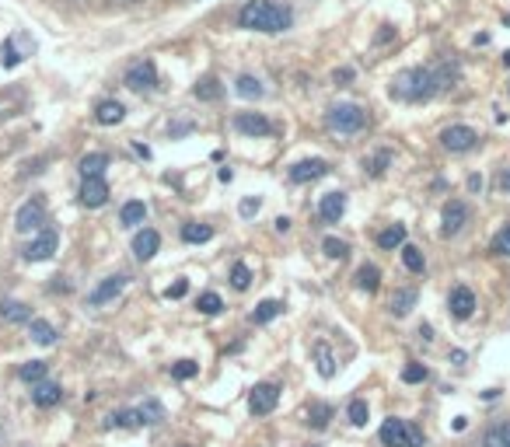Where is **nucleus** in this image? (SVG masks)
Masks as SVG:
<instances>
[{
  "instance_id": "obj_53",
  "label": "nucleus",
  "mask_w": 510,
  "mask_h": 447,
  "mask_svg": "<svg viewBox=\"0 0 510 447\" xmlns=\"http://www.w3.org/2000/svg\"><path fill=\"white\" fill-rule=\"evenodd\" d=\"M419 339L430 342V339H434V329H430V325H419Z\"/></svg>"
},
{
  "instance_id": "obj_30",
  "label": "nucleus",
  "mask_w": 510,
  "mask_h": 447,
  "mask_svg": "<svg viewBox=\"0 0 510 447\" xmlns=\"http://www.w3.org/2000/svg\"><path fill=\"white\" fill-rule=\"evenodd\" d=\"M144 217H147V207H144L140 199H129V203H122V210H119L122 227H137V224H144Z\"/></svg>"
},
{
  "instance_id": "obj_34",
  "label": "nucleus",
  "mask_w": 510,
  "mask_h": 447,
  "mask_svg": "<svg viewBox=\"0 0 510 447\" xmlns=\"http://www.w3.org/2000/svg\"><path fill=\"white\" fill-rule=\"evenodd\" d=\"M46 364L42 360H28V364H21V371H18V378L21 381H28V385H39V381H46Z\"/></svg>"
},
{
  "instance_id": "obj_55",
  "label": "nucleus",
  "mask_w": 510,
  "mask_h": 447,
  "mask_svg": "<svg viewBox=\"0 0 510 447\" xmlns=\"http://www.w3.org/2000/svg\"><path fill=\"white\" fill-rule=\"evenodd\" d=\"M217 178H221V182H231V178H234V171H231V168H221V171H217Z\"/></svg>"
},
{
  "instance_id": "obj_28",
  "label": "nucleus",
  "mask_w": 510,
  "mask_h": 447,
  "mask_svg": "<svg viewBox=\"0 0 510 447\" xmlns=\"http://www.w3.org/2000/svg\"><path fill=\"white\" fill-rule=\"evenodd\" d=\"M234 91H238L241 98H262V95H266L262 81H259V77H252V74H241V77L234 81Z\"/></svg>"
},
{
  "instance_id": "obj_19",
  "label": "nucleus",
  "mask_w": 510,
  "mask_h": 447,
  "mask_svg": "<svg viewBox=\"0 0 510 447\" xmlns=\"http://www.w3.org/2000/svg\"><path fill=\"white\" fill-rule=\"evenodd\" d=\"M311 356H315V367H318V374L329 381V378H336V356H332V346L329 342H315L311 346Z\"/></svg>"
},
{
  "instance_id": "obj_54",
  "label": "nucleus",
  "mask_w": 510,
  "mask_h": 447,
  "mask_svg": "<svg viewBox=\"0 0 510 447\" xmlns=\"http://www.w3.org/2000/svg\"><path fill=\"white\" fill-rule=\"evenodd\" d=\"M277 231H280V234L290 231V217H277Z\"/></svg>"
},
{
  "instance_id": "obj_43",
  "label": "nucleus",
  "mask_w": 510,
  "mask_h": 447,
  "mask_svg": "<svg viewBox=\"0 0 510 447\" xmlns=\"http://www.w3.org/2000/svg\"><path fill=\"white\" fill-rule=\"evenodd\" d=\"M196 374H199V364H192V360L171 364V378H175V381H189V378H196Z\"/></svg>"
},
{
  "instance_id": "obj_20",
  "label": "nucleus",
  "mask_w": 510,
  "mask_h": 447,
  "mask_svg": "<svg viewBox=\"0 0 510 447\" xmlns=\"http://www.w3.org/2000/svg\"><path fill=\"white\" fill-rule=\"evenodd\" d=\"M161 419H165V405H161L158 398H147V402L137 409V423H140V426H158Z\"/></svg>"
},
{
  "instance_id": "obj_2",
  "label": "nucleus",
  "mask_w": 510,
  "mask_h": 447,
  "mask_svg": "<svg viewBox=\"0 0 510 447\" xmlns=\"http://www.w3.org/2000/svg\"><path fill=\"white\" fill-rule=\"evenodd\" d=\"M388 91H392V98H398V102L419 105V102H430L441 88H437V77H434L430 66H409V70H402L395 81H392Z\"/></svg>"
},
{
  "instance_id": "obj_22",
  "label": "nucleus",
  "mask_w": 510,
  "mask_h": 447,
  "mask_svg": "<svg viewBox=\"0 0 510 447\" xmlns=\"http://www.w3.org/2000/svg\"><path fill=\"white\" fill-rule=\"evenodd\" d=\"M416 301H419V294H416L412 286H402V290H395V294H392V315L405 318V315L416 308Z\"/></svg>"
},
{
  "instance_id": "obj_42",
  "label": "nucleus",
  "mask_w": 510,
  "mask_h": 447,
  "mask_svg": "<svg viewBox=\"0 0 510 447\" xmlns=\"http://www.w3.org/2000/svg\"><path fill=\"white\" fill-rule=\"evenodd\" d=\"M486 447H510V423H500L486 434Z\"/></svg>"
},
{
  "instance_id": "obj_59",
  "label": "nucleus",
  "mask_w": 510,
  "mask_h": 447,
  "mask_svg": "<svg viewBox=\"0 0 510 447\" xmlns=\"http://www.w3.org/2000/svg\"><path fill=\"white\" fill-rule=\"evenodd\" d=\"M504 25H510V14H507V18H504Z\"/></svg>"
},
{
  "instance_id": "obj_44",
  "label": "nucleus",
  "mask_w": 510,
  "mask_h": 447,
  "mask_svg": "<svg viewBox=\"0 0 510 447\" xmlns=\"http://www.w3.org/2000/svg\"><path fill=\"white\" fill-rule=\"evenodd\" d=\"M430 378V371L423 367V364H405V371H402V381L405 385H423Z\"/></svg>"
},
{
  "instance_id": "obj_32",
  "label": "nucleus",
  "mask_w": 510,
  "mask_h": 447,
  "mask_svg": "<svg viewBox=\"0 0 510 447\" xmlns=\"http://www.w3.org/2000/svg\"><path fill=\"white\" fill-rule=\"evenodd\" d=\"M332 405L329 402H311V409H308V423L315 426V430H325L329 426V419H332Z\"/></svg>"
},
{
  "instance_id": "obj_58",
  "label": "nucleus",
  "mask_w": 510,
  "mask_h": 447,
  "mask_svg": "<svg viewBox=\"0 0 510 447\" xmlns=\"http://www.w3.org/2000/svg\"><path fill=\"white\" fill-rule=\"evenodd\" d=\"M504 185H507V192H510V171H507V175H504Z\"/></svg>"
},
{
  "instance_id": "obj_41",
  "label": "nucleus",
  "mask_w": 510,
  "mask_h": 447,
  "mask_svg": "<svg viewBox=\"0 0 510 447\" xmlns=\"http://www.w3.org/2000/svg\"><path fill=\"white\" fill-rule=\"evenodd\" d=\"M25 56L18 53V46H14V39H4V46H0V63L7 66V70H14L18 63H21Z\"/></svg>"
},
{
  "instance_id": "obj_39",
  "label": "nucleus",
  "mask_w": 510,
  "mask_h": 447,
  "mask_svg": "<svg viewBox=\"0 0 510 447\" xmlns=\"http://www.w3.org/2000/svg\"><path fill=\"white\" fill-rule=\"evenodd\" d=\"M196 308H199L203 315H221V311H224V301H221V294H214V290H207V294H199V301H196Z\"/></svg>"
},
{
  "instance_id": "obj_12",
  "label": "nucleus",
  "mask_w": 510,
  "mask_h": 447,
  "mask_svg": "<svg viewBox=\"0 0 510 447\" xmlns=\"http://www.w3.org/2000/svg\"><path fill=\"white\" fill-rule=\"evenodd\" d=\"M81 203L88 207V210H98V207H105L109 203V182L105 178H84V185H81Z\"/></svg>"
},
{
  "instance_id": "obj_13",
  "label": "nucleus",
  "mask_w": 510,
  "mask_h": 447,
  "mask_svg": "<svg viewBox=\"0 0 510 447\" xmlns=\"http://www.w3.org/2000/svg\"><path fill=\"white\" fill-rule=\"evenodd\" d=\"M448 311H451V318H458V322L472 318V311H475V294H472L468 286H454L451 294H448Z\"/></svg>"
},
{
  "instance_id": "obj_36",
  "label": "nucleus",
  "mask_w": 510,
  "mask_h": 447,
  "mask_svg": "<svg viewBox=\"0 0 510 447\" xmlns=\"http://www.w3.org/2000/svg\"><path fill=\"white\" fill-rule=\"evenodd\" d=\"M388 165H392V151H378L371 161H364V171H367L371 178H381V175L388 171Z\"/></svg>"
},
{
  "instance_id": "obj_17",
  "label": "nucleus",
  "mask_w": 510,
  "mask_h": 447,
  "mask_svg": "<svg viewBox=\"0 0 510 447\" xmlns=\"http://www.w3.org/2000/svg\"><path fill=\"white\" fill-rule=\"evenodd\" d=\"M346 214V192H325L322 203H318V217L325 224H340V217Z\"/></svg>"
},
{
  "instance_id": "obj_1",
  "label": "nucleus",
  "mask_w": 510,
  "mask_h": 447,
  "mask_svg": "<svg viewBox=\"0 0 510 447\" xmlns=\"http://www.w3.org/2000/svg\"><path fill=\"white\" fill-rule=\"evenodd\" d=\"M238 25L248 28V32H266V35H273V32H286V28L294 25V14H290V7L273 4V0H248V4L238 11Z\"/></svg>"
},
{
  "instance_id": "obj_45",
  "label": "nucleus",
  "mask_w": 510,
  "mask_h": 447,
  "mask_svg": "<svg viewBox=\"0 0 510 447\" xmlns=\"http://www.w3.org/2000/svg\"><path fill=\"white\" fill-rule=\"evenodd\" d=\"M322 248H325V255H329V259H346V255H349V245H346V241H340V238H325V241H322Z\"/></svg>"
},
{
  "instance_id": "obj_56",
  "label": "nucleus",
  "mask_w": 510,
  "mask_h": 447,
  "mask_svg": "<svg viewBox=\"0 0 510 447\" xmlns=\"http://www.w3.org/2000/svg\"><path fill=\"white\" fill-rule=\"evenodd\" d=\"M465 426H468V416H458V419H454V430H458V434H461V430H465Z\"/></svg>"
},
{
  "instance_id": "obj_40",
  "label": "nucleus",
  "mask_w": 510,
  "mask_h": 447,
  "mask_svg": "<svg viewBox=\"0 0 510 447\" xmlns=\"http://www.w3.org/2000/svg\"><path fill=\"white\" fill-rule=\"evenodd\" d=\"M231 286H234V290H248V286H252V269H248L245 262H234V266H231Z\"/></svg>"
},
{
  "instance_id": "obj_52",
  "label": "nucleus",
  "mask_w": 510,
  "mask_h": 447,
  "mask_svg": "<svg viewBox=\"0 0 510 447\" xmlns=\"http://www.w3.org/2000/svg\"><path fill=\"white\" fill-rule=\"evenodd\" d=\"M468 189L479 192V189H482V175H472V178H468Z\"/></svg>"
},
{
  "instance_id": "obj_27",
  "label": "nucleus",
  "mask_w": 510,
  "mask_h": 447,
  "mask_svg": "<svg viewBox=\"0 0 510 447\" xmlns=\"http://www.w3.org/2000/svg\"><path fill=\"white\" fill-rule=\"evenodd\" d=\"M378 245L385 248V252H395L405 245V224H392V227H385L381 234H378Z\"/></svg>"
},
{
  "instance_id": "obj_9",
  "label": "nucleus",
  "mask_w": 510,
  "mask_h": 447,
  "mask_svg": "<svg viewBox=\"0 0 510 447\" xmlns=\"http://www.w3.org/2000/svg\"><path fill=\"white\" fill-rule=\"evenodd\" d=\"M441 144L451 151V154H465V151H472L475 144H479V133L472 129V126H448L444 133H441Z\"/></svg>"
},
{
  "instance_id": "obj_16",
  "label": "nucleus",
  "mask_w": 510,
  "mask_h": 447,
  "mask_svg": "<svg viewBox=\"0 0 510 447\" xmlns=\"http://www.w3.org/2000/svg\"><path fill=\"white\" fill-rule=\"evenodd\" d=\"M158 248H161V234H158V231H151V227H144V231L133 238V255H137L140 262L154 259V255H158Z\"/></svg>"
},
{
  "instance_id": "obj_51",
  "label": "nucleus",
  "mask_w": 510,
  "mask_h": 447,
  "mask_svg": "<svg viewBox=\"0 0 510 447\" xmlns=\"http://www.w3.org/2000/svg\"><path fill=\"white\" fill-rule=\"evenodd\" d=\"M346 81H353V70H349V66L336 70V84H346Z\"/></svg>"
},
{
  "instance_id": "obj_33",
  "label": "nucleus",
  "mask_w": 510,
  "mask_h": 447,
  "mask_svg": "<svg viewBox=\"0 0 510 447\" xmlns=\"http://www.w3.org/2000/svg\"><path fill=\"white\" fill-rule=\"evenodd\" d=\"M210 238H214V227H207V224H182V241L203 245V241H210Z\"/></svg>"
},
{
  "instance_id": "obj_23",
  "label": "nucleus",
  "mask_w": 510,
  "mask_h": 447,
  "mask_svg": "<svg viewBox=\"0 0 510 447\" xmlns=\"http://www.w3.org/2000/svg\"><path fill=\"white\" fill-rule=\"evenodd\" d=\"M109 168V154H84L81 158V165H77V171L84 175V178H102V171Z\"/></svg>"
},
{
  "instance_id": "obj_37",
  "label": "nucleus",
  "mask_w": 510,
  "mask_h": 447,
  "mask_svg": "<svg viewBox=\"0 0 510 447\" xmlns=\"http://www.w3.org/2000/svg\"><path fill=\"white\" fill-rule=\"evenodd\" d=\"M402 262H405V269H409V273H423V269H427L423 252H419L416 245H402Z\"/></svg>"
},
{
  "instance_id": "obj_6",
  "label": "nucleus",
  "mask_w": 510,
  "mask_h": 447,
  "mask_svg": "<svg viewBox=\"0 0 510 447\" xmlns=\"http://www.w3.org/2000/svg\"><path fill=\"white\" fill-rule=\"evenodd\" d=\"M59 248V234L53 231V227H42L39 231V238H32L25 248H21V255L28 259V262H46L53 252Z\"/></svg>"
},
{
  "instance_id": "obj_46",
  "label": "nucleus",
  "mask_w": 510,
  "mask_h": 447,
  "mask_svg": "<svg viewBox=\"0 0 510 447\" xmlns=\"http://www.w3.org/2000/svg\"><path fill=\"white\" fill-rule=\"evenodd\" d=\"M493 252H497V255H510V224L493 238Z\"/></svg>"
},
{
  "instance_id": "obj_21",
  "label": "nucleus",
  "mask_w": 510,
  "mask_h": 447,
  "mask_svg": "<svg viewBox=\"0 0 510 447\" xmlns=\"http://www.w3.org/2000/svg\"><path fill=\"white\" fill-rule=\"evenodd\" d=\"M122 115H126V109H122V102H98V109H95V122L98 126H115V122H122Z\"/></svg>"
},
{
  "instance_id": "obj_5",
  "label": "nucleus",
  "mask_w": 510,
  "mask_h": 447,
  "mask_svg": "<svg viewBox=\"0 0 510 447\" xmlns=\"http://www.w3.org/2000/svg\"><path fill=\"white\" fill-rule=\"evenodd\" d=\"M122 84H126L129 91H158V66H154V59H137V63L126 70Z\"/></svg>"
},
{
  "instance_id": "obj_11",
  "label": "nucleus",
  "mask_w": 510,
  "mask_h": 447,
  "mask_svg": "<svg viewBox=\"0 0 510 447\" xmlns=\"http://www.w3.org/2000/svg\"><path fill=\"white\" fill-rule=\"evenodd\" d=\"M122 290H126V277H119V273H115V277H105L91 294H88V304H91V308H102V304L115 301Z\"/></svg>"
},
{
  "instance_id": "obj_60",
  "label": "nucleus",
  "mask_w": 510,
  "mask_h": 447,
  "mask_svg": "<svg viewBox=\"0 0 510 447\" xmlns=\"http://www.w3.org/2000/svg\"><path fill=\"white\" fill-rule=\"evenodd\" d=\"M178 447H189V444H178Z\"/></svg>"
},
{
  "instance_id": "obj_50",
  "label": "nucleus",
  "mask_w": 510,
  "mask_h": 447,
  "mask_svg": "<svg viewBox=\"0 0 510 447\" xmlns=\"http://www.w3.org/2000/svg\"><path fill=\"white\" fill-rule=\"evenodd\" d=\"M185 133H192V122H178V126H171V140H175V137H185Z\"/></svg>"
},
{
  "instance_id": "obj_8",
  "label": "nucleus",
  "mask_w": 510,
  "mask_h": 447,
  "mask_svg": "<svg viewBox=\"0 0 510 447\" xmlns=\"http://www.w3.org/2000/svg\"><path fill=\"white\" fill-rule=\"evenodd\" d=\"M277 402H280V385H273V381L255 385L252 395H248V409H252V416H270V412L277 409Z\"/></svg>"
},
{
  "instance_id": "obj_24",
  "label": "nucleus",
  "mask_w": 510,
  "mask_h": 447,
  "mask_svg": "<svg viewBox=\"0 0 510 447\" xmlns=\"http://www.w3.org/2000/svg\"><path fill=\"white\" fill-rule=\"evenodd\" d=\"M0 318L11 322V325H21V322H32V311H28V304H21V301H4V304H0Z\"/></svg>"
},
{
  "instance_id": "obj_26",
  "label": "nucleus",
  "mask_w": 510,
  "mask_h": 447,
  "mask_svg": "<svg viewBox=\"0 0 510 447\" xmlns=\"http://www.w3.org/2000/svg\"><path fill=\"white\" fill-rule=\"evenodd\" d=\"M28 335H32L39 346H53L59 332L50 325V322H46V318H32V322H28Z\"/></svg>"
},
{
  "instance_id": "obj_57",
  "label": "nucleus",
  "mask_w": 510,
  "mask_h": 447,
  "mask_svg": "<svg viewBox=\"0 0 510 447\" xmlns=\"http://www.w3.org/2000/svg\"><path fill=\"white\" fill-rule=\"evenodd\" d=\"M451 360H454V364H465L468 356H465V349H454V353H451Z\"/></svg>"
},
{
  "instance_id": "obj_7",
  "label": "nucleus",
  "mask_w": 510,
  "mask_h": 447,
  "mask_svg": "<svg viewBox=\"0 0 510 447\" xmlns=\"http://www.w3.org/2000/svg\"><path fill=\"white\" fill-rule=\"evenodd\" d=\"M14 227H18L21 234L42 231V227H46V203H42L39 196H32L28 203H21V210H18V217H14Z\"/></svg>"
},
{
  "instance_id": "obj_31",
  "label": "nucleus",
  "mask_w": 510,
  "mask_h": 447,
  "mask_svg": "<svg viewBox=\"0 0 510 447\" xmlns=\"http://www.w3.org/2000/svg\"><path fill=\"white\" fill-rule=\"evenodd\" d=\"M192 95H196L199 102H217V98L224 95V88H221V81H217V77H203V81L192 88Z\"/></svg>"
},
{
  "instance_id": "obj_48",
  "label": "nucleus",
  "mask_w": 510,
  "mask_h": 447,
  "mask_svg": "<svg viewBox=\"0 0 510 447\" xmlns=\"http://www.w3.org/2000/svg\"><path fill=\"white\" fill-rule=\"evenodd\" d=\"M185 294H189V283H185V279H175L168 290H165V297H168V301H178V297H185Z\"/></svg>"
},
{
  "instance_id": "obj_25",
  "label": "nucleus",
  "mask_w": 510,
  "mask_h": 447,
  "mask_svg": "<svg viewBox=\"0 0 510 447\" xmlns=\"http://www.w3.org/2000/svg\"><path fill=\"white\" fill-rule=\"evenodd\" d=\"M353 279H357V286H360V290L374 294V290L381 286V269H378L374 262H364V266L357 269V277H353Z\"/></svg>"
},
{
  "instance_id": "obj_38",
  "label": "nucleus",
  "mask_w": 510,
  "mask_h": 447,
  "mask_svg": "<svg viewBox=\"0 0 510 447\" xmlns=\"http://www.w3.org/2000/svg\"><path fill=\"white\" fill-rule=\"evenodd\" d=\"M346 416H349V423H353V426H367L371 409H367V402H364V398H353V402L346 405Z\"/></svg>"
},
{
  "instance_id": "obj_18",
  "label": "nucleus",
  "mask_w": 510,
  "mask_h": 447,
  "mask_svg": "<svg viewBox=\"0 0 510 447\" xmlns=\"http://www.w3.org/2000/svg\"><path fill=\"white\" fill-rule=\"evenodd\" d=\"M32 402L39 405V409H53L63 402V388L53 385V381H39L35 388H32Z\"/></svg>"
},
{
  "instance_id": "obj_14",
  "label": "nucleus",
  "mask_w": 510,
  "mask_h": 447,
  "mask_svg": "<svg viewBox=\"0 0 510 447\" xmlns=\"http://www.w3.org/2000/svg\"><path fill=\"white\" fill-rule=\"evenodd\" d=\"M325 175H329V161H322V158H308V161H297L290 168V182H297V185L325 178Z\"/></svg>"
},
{
  "instance_id": "obj_3",
  "label": "nucleus",
  "mask_w": 510,
  "mask_h": 447,
  "mask_svg": "<svg viewBox=\"0 0 510 447\" xmlns=\"http://www.w3.org/2000/svg\"><path fill=\"white\" fill-rule=\"evenodd\" d=\"M378 437H381L385 447H423L427 444L423 430H419L416 423H409V419H385L381 430H378Z\"/></svg>"
},
{
  "instance_id": "obj_49",
  "label": "nucleus",
  "mask_w": 510,
  "mask_h": 447,
  "mask_svg": "<svg viewBox=\"0 0 510 447\" xmlns=\"http://www.w3.org/2000/svg\"><path fill=\"white\" fill-rule=\"evenodd\" d=\"M392 39H395V28H392V25H381V32L374 35V42H378V46H385V42H392Z\"/></svg>"
},
{
  "instance_id": "obj_29",
  "label": "nucleus",
  "mask_w": 510,
  "mask_h": 447,
  "mask_svg": "<svg viewBox=\"0 0 510 447\" xmlns=\"http://www.w3.org/2000/svg\"><path fill=\"white\" fill-rule=\"evenodd\" d=\"M280 315H284V301H262V304H255L252 322H255V325H266V322H273V318H280Z\"/></svg>"
},
{
  "instance_id": "obj_35",
  "label": "nucleus",
  "mask_w": 510,
  "mask_h": 447,
  "mask_svg": "<svg viewBox=\"0 0 510 447\" xmlns=\"http://www.w3.org/2000/svg\"><path fill=\"white\" fill-rule=\"evenodd\" d=\"M102 426H105V430H112V426H140V423H137V409H119V412H109V416L102 419Z\"/></svg>"
},
{
  "instance_id": "obj_4",
  "label": "nucleus",
  "mask_w": 510,
  "mask_h": 447,
  "mask_svg": "<svg viewBox=\"0 0 510 447\" xmlns=\"http://www.w3.org/2000/svg\"><path fill=\"white\" fill-rule=\"evenodd\" d=\"M325 126L332 129V133H360L364 126H367V109L364 105H353V102H340V105H332V109L325 112Z\"/></svg>"
},
{
  "instance_id": "obj_15",
  "label": "nucleus",
  "mask_w": 510,
  "mask_h": 447,
  "mask_svg": "<svg viewBox=\"0 0 510 447\" xmlns=\"http://www.w3.org/2000/svg\"><path fill=\"white\" fill-rule=\"evenodd\" d=\"M465 224H468V207H465L461 199H451V203L444 207V227H441V234H444V238H454V234L465 231Z\"/></svg>"
},
{
  "instance_id": "obj_47",
  "label": "nucleus",
  "mask_w": 510,
  "mask_h": 447,
  "mask_svg": "<svg viewBox=\"0 0 510 447\" xmlns=\"http://www.w3.org/2000/svg\"><path fill=\"white\" fill-rule=\"evenodd\" d=\"M259 207H262V199H259V196H245V199H241V207H238V214H241V217H255V214H259Z\"/></svg>"
},
{
  "instance_id": "obj_10",
  "label": "nucleus",
  "mask_w": 510,
  "mask_h": 447,
  "mask_svg": "<svg viewBox=\"0 0 510 447\" xmlns=\"http://www.w3.org/2000/svg\"><path fill=\"white\" fill-rule=\"evenodd\" d=\"M234 129L241 137H270L273 133V122L262 115V112H238L234 115Z\"/></svg>"
}]
</instances>
